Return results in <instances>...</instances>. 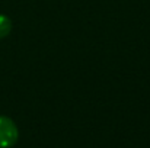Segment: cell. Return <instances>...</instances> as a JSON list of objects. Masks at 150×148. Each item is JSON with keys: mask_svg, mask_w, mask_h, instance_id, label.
Masks as SVG:
<instances>
[{"mask_svg": "<svg viewBox=\"0 0 150 148\" xmlns=\"http://www.w3.org/2000/svg\"><path fill=\"white\" fill-rule=\"evenodd\" d=\"M19 131L10 118L0 116V148H10L16 144Z\"/></svg>", "mask_w": 150, "mask_h": 148, "instance_id": "6da1fadb", "label": "cell"}, {"mask_svg": "<svg viewBox=\"0 0 150 148\" xmlns=\"http://www.w3.org/2000/svg\"><path fill=\"white\" fill-rule=\"evenodd\" d=\"M12 31V22L7 16L0 15V38H4L10 34Z\"/></svg>", "mask_w": 150, "mask_h": 148, "instance_id": "7a4b0ae2", "label": "cell"}]
</instances>
